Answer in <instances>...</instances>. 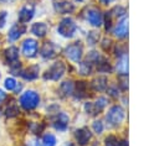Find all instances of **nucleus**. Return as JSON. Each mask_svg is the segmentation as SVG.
<instances>
[{
    "label": "nucleus",
    "mask_w": 159,
    "mask_h": 146,
    "mask_svg": "<svg viewBox=\"0 0 159 146\" xmlns=\"http://www.w3.org/2000/svg\"><path fill=\"white\" fill-rule=\"evenodd\" d=\"M19 103H20V105H21V108L24 110H27V111L29 110H34L40 104V94L36 90L27 89L20 95Z\"/></svg>",
    "instance_id": "1"
},
{
    "label": "nucleus",
    "mask_w": 159,
    "mask_h": 146,
    "mask_svg": "<svg viewBox=\"0 0 159 146\" xmlns=\"http://www.w3.org/2000/svg\"><path fill=\"white\" fill-rule=\"evenodd\" d=\"M76 31H77V25L71 17H63L57 25V32L62 37L71 38L75 36Z\"/></svg>",
    "instance_id": "2"
},
{
    "label": "nucleus",
    "mask_w": 159,
    "mask_h": 146,
    "mask_svg": "<svg viewBox=\"0 0 159 146\" xmlns=\"http://www.w3.org/2000/svg\"><path fill=\"white\" fill-rule=\"evenodd\" d=\"M65 72H66L65 63L61 61H57L46 69V72L43 73V79L45 80H58L63 77Z\"/></svg>",
    "instance_id": "3"
},
{
    "label": "nucleus",
    "mask_w": 159,
    "mask_h": 146,
    "mask_svg": "<svg viewBox=\"0 0 159 146\" xmlns=\"http://www.w3.org/2000/svg\"><path fill=\"white\" fill-rule=\"evenodd\" d=\"M125 111L120 105H113L109 108L108 113L106 114V119L111 126H119L124 120Z\"/></svg>",
    "instance_id": "4"
},
{
    "label": "nucleus",
    "mask_w": 159,
    "mask_h": 146,
    "mask_svg": "<svg viewBox=\"0 0 159 146\" xmlns=\"http://www.w3.org/2000/svg\"><path fill=\"white\" fill-rule=\"evenodd\" d=\"M65 56L70 61H72L75 63H80L82 59V56H83V47H82L81 42H73V43L68 45L65 48Z\"/></svg>",
    "instance_id": "5"
},
{
    "label": "nucleus",
    "mask_w": 159,
    "mask_h": 146,
    "mask_svg": "<svg viewBox=\"0 0 159 146\" xmlns=\"http://www.w3.org/2000/svg\"><path fill=\"white\" fill-rule=\"evenodd\" d=\"M39 51V43L35 38H26L22 42V53L26 58H34L36 57Z\"/></svg>",
    "instance_id": "6"
},
{
    "label": "nucleus",
    "mask_w": 159,
    "mask_h": 146,
    "mask_svg": "<svg viewBox=\"0 0 159 146\" xmlns=\"http://www.w3.org/2000/svg\"><path fill=\"white\" fill-rule=\"evenodd\" d=\"M35 15V6L31 5V4H27V5H24L20 10H19V14H17V20L20 24L25 25L27 24L29 21L32 20Z\"/></svg>",
    "instance_id": "7"
},
{
    "label": "nucleus",
    "mask_w": 159,
    "mask_h": 146,
    "mask_svg": "<svg viewBox=\"0 0 159 146\" xmlns=\"http://www.w3.org/2000/svg\"><path fill=\"white\" fill-rule=\"evenodd\" d=\"M52 126L58 130V131H65L67 127H68V122H70V116L61 111V113H57L52 119Z\"/></svg>",
    "instance_id": "8"
},
{
    "label": "nucleus",
    "mask_w": 159,
    "mask_h": 146,
    "mask_svg": "<svg viewBox=\"0 0 159 146\" xmlns=\"http://www.w3.org/2000/svg\"><path fill=\"white\" fill-rule=\"evenodd\" d=\"M75 139L80 146H86L92 139V132L88 127H81L75 131Z\"/></svg>",
    "instance_id": "9"
},
{
    "label": "nucleus",
    "mask_w": 159,
    "mask_h": 146,
    "mask_svg": "<svg viewBox=\"0 0 159 146\" xmlns=\"http://www.w3.org/2000/svg\"><path fill=\"white\" fill-rule=\"evenodd\" d=\"M87 21L89 22V25H92L94 27H99L103 24V16L98 9L91 7L87 11Z\"/></svg>",
    "instance_id": "10"
},
{
    "label": "nucleus",
    "mask_w": 159,
    "mask_h": 146,
    "mask_svg": "<svg viewBox=\"0 0 159 146\" xmlns=\"http://www.w3.org/2000/svg\"><path fill=\"white\" fill-rule=\"evenodd\" d=\"M56 52H57V47L55 46V43L51 42V41H47L42 45L40 54L45 59H52L53 57H56V54H57Z\"/></svg>",
    "instance_id": "11"
},
{
    "label": "nucleus",
    "mask_w": 159,
    "mask_h": 146,
    "mask_svg": "<svg viewBox=\"0 0 159 146\" xmlns=\"http://www.w3.org/2000/svg\"><path fill=\"white\" fill-rule=\"evenodd\" d=\"M113 33H114V36L116 37H118V38H125L127 36H128V20H127V17L124 16V17H122L119 21H118V24L116 25V27H114V30H113Z\"/></svg>",
    "instance_id": "12"
},
{
    "label": "nucleus",
    "mask_w": 159,
    "mask_h": 146,
    "mask_svg": "<svg viewBox=\"0 0 159 146\" xmlns=\"http://www.w3.org/2000/svg\"><path fill=\"white\" fill-rule=\"evenodd\" d=\"M25 32H26L25 25H22V24H16V25L11 26V28L9 30V32H7V38H9L10 42H14V41L19 40Z\"/></svg>",
    "instance_id": "13"
},
{
    "label": "nucleus",
    "mask_w": 159,
    "mask_h": 146,
    "mask_svg": "<svg viewBox=\"0 0 159 146\" xmlns=\"http://www.w3.org/2000/svg\"><path fill=\"white\" fill-rule=\"evenodd\" d=\"M39 73H40V67L37 64H32V66H29L26 69L21 71V77L25 79V80H35L39 78Z\"/></svg>",
    "instance_id": "14"
},
{
    "label": "nucleus",
    "mask_w": 159,
    "mask_h": 146,
    "mask_svg": "<svg viewBox=\"0 0 159 146\" xmlns=\"http://www.w3.org/2000/svg\"><path fill=\"white\" fill-rule=\"evenodd\" d=\"M55 11L58 14H71L75 11V5L67 0H61L53 4Z\"/></svg>",
    "instance_id": "15"
},
{
    "label": "nucleus",
    "mask_w": 159,
    "mask_h": 146,
    "mask_svg": "<svg viewBox=\"0 0 159 146\" xmlns=\"http://www.w3.org/2000/svg\"><path fill=\"white\" fill-rule=\"evenodd\" d=\"M31 33L39 38H42L47 35V31H48V26L45 24V22H35L32 24L31 28H30Z\"/></svg>",
    "instance_id": "16"
},
{
    "label": "nucleus",
    "mask_w": 159,
    "mask_h": 146,
    "mask_svg": "<svg viewBox=\"0 0 159 146\" xmlns=\"http://www.w3.org/2000/svg\"><path fill=\"white\" fill-rule=\"evenodd\" d=\"M4 58L7 64H11V63L19 61V48L15 46H9L4 51Z\"/></svg>",
    "instance_id": "17"
},
{
    "label": "nucleus",
    "mask_w": 159,
    "mask_h": 146,
    "mask_svg": "<svg viewBox=\"0 0 159 146\" xmlns=\"http://www.w3.org/2000/svg\"><path fill=\"white\" fill-rule=\"evenodd\" d=\"M91 87L96 90V92H103L107 89L108 87V79L106 77H97L91 82Z\"/></svg>",
    "instance_id": "18"
},
{
    "label": "nucleus",
    "mask_w": 159,
    "mask_h": 146,
    "mask_svg": "<svg viewBox=\"0 0 159 146\" xmlns=\"http://www.w3.org/2000/svg\"><path fill=\"white\" fill-rule=\"evenodd\" d=\"M73 92H75V84H73V82L71 79L63 80L61 83V85H60V93H61L62 97H70V95L73 94Z\"/></svg>",
    "instance_id": "19"
},
{
    "label": "nucleus",
    "mask_w": 159,
    "mask_h": 146,
    "mask_svg": "<svg viewBox=\"0 0 159 146\" xmlns=\"http://www.w3.org/2000/svg\"><path fill=\"white\" fill-rule=\"evenodd\" d=\"M116 69H117V73L119 75H127L128 74V57H127V54H124L123 57L119 58V61L116 66Z\"/></svg>",
    "instance_id": "20"
},
{
    "label": "nucleus",
    "mask_w": 159,
    "mask_h": 146,
    "mask_svg": "<svg viewBox=\"0 0 159 146\" xmlns=\"http://www.w3.org/2000/svg\"><path fill=\"white\" fill-rule=\"evenodd\" d=\"M78 71L82 75H88L92 73L93 71V64L87 59V61H83V62H80V66H78Z\"/></svg>",
    "instance_id": "21"
},
{
    "label": "nucleus",
    "mask_w": 159,
    "mask_h": 146,
    "mask_svg": "<svg viewBox=\"0 0 159 146\" xmlns=\"http://www.w3.org/2000/svg\"><path fill=\"white\" fill-rule=\"evenodd\" d=\"M75 89H76V98L81 99V98L86 97V93H87V83L86 82H77L76 85H75Z\"/></svg>",
    "instance_id": "22"
},
{
    "label": "nucleus",
    "mask_w": 159,
    "mask_h": 146,
    "mask_svg": "<svg viewBox=\"0 0 159 146\" xmlns=\"http://www.w3.org/2000/svg\"><path fill=\"white\" fill-rule=\"evenodd\" d=\"M97 69H98V72H102V73H111L112 72V66L107 59L103 58L97 63Z\"/></svg>",
    "instance_id": "23"
},
{
    "label": "nucleus",
    "mask_w": 159,
    "mask_h": 146,
    "mask_svg": "<svg viewBox=\"0 0 159 146\" xmlns=\"http://www.w3.org/2000/svg\"><path fill=\"white\" fill-rule=\"evenodd\" d=\"M107 103H108V100H107V98H106V97H98V98L96 99V101L93 103L96 111L99 114V113H101V111L107 106Z\"/></svg>",
    "instance_id": "24"
},
{
    "label": "nucleus",
    "mask_w": 159,
    "mask_h": 146,
    "mask_svg": "<svg viewBox=\"0 0 159 146\" xmlns=\"http://www.w3.org/2000/svg\"><path fill=\"white\" fill-rule=\"evenodd\" d=\"M56 136L53 134H45L42 137V146H56Z\"/></svg>",
    "instance_id": "25"
},
{
    "label": "nucleus",
    "mask_w": 159,
    "mask_h": 146,
    "mask_svg": "<svg viewBox=\"0 0 159 146\" xmlns=\"http://www.w3.org/2000/svg\"><path fill=\"white\" fill-rule=\"evenodd\" d=\"M109 12L113 17H124L125 16V7H123L120 5H117V6L112 7L109 10Z\"/></svg>",
    "instance_id": "26"
},
{
    "label": "nucleus",
    "mask_w": 159,
    "mask_h": 146,
    "mask_svg": "<svg viewBox=\"0 0 159 146\" xmlns=\"http://www.w3.org/2000/svg\"><path fill=\"white\" fill-rule=\"evenodd\" d=\"M19 113H20L19 106H17V105H14V104L9 105V106L5 109V115H6L7 118H15V116L19 115Z\"/></svg>",
    "instance_id": "27"
},
{
    "label": "nucleus",
    "mask_w": 159,
    "mask_h": 146,
    "mask_svg": "<svg viewBox=\"0 0 159 146\" xmlns=\"http://www.w3.org/2000/svg\"><path fill=\"white\" fill-rule=\"evenodd\" d=\"M16 85H17V82H16V79H15L14 77H7V78H5V80H4V87H5V89H7V90H15Z\"/></svg>",
    "instance_id": "28"
},
{
    "label": "nucleus",
    "mask_w": 159,
    "mask_h": 146,
    "mask_svg": "<svg viewBox=\"0 0 159 146\" xmlns=\"http://www.w3.org/2000/svg\"><path fill=\"white\" fill-rule=\"evenodd\" d=\"M29 129L32 134H41L42 130L45 129V125L42 122H31L29 125Z\"/></svg>",
    "instance_id": "29"
},
{
    "label": "nucleus",
    "mask_w": 159,
    "mask_h": 146,
    "mask_svg": "<svg viewBox=\"0 0 159 146\" xmlns=\"http://www.w3.org/2000/svg\"><path fill=\"white\" fill-rule=\"evenodd\" d=\"M9 68H10V73H12L14 75H20L21 74V71L22 69H21V63L19 61L9 64Z\"/></svg>",
    "instance_id": "30"
},
{
    "label": "nucleus",
    "mask_w": 159,
    "mask_h": 146,
    "mask_svg": "<svg viewBox=\"0 0 159 146\" xmlns=\"http://www.w3.org/2000/svg\"><path fill=\"white\" fill-rule=\"evenodd\" d=\"M98 40H99V32L97 31H91L87 36V42L89 45H96L98 43Z\"/></svg>",
    "instance_id": "31"
},
{
    "label": "nucleus",
    "mask_w": 159,
    "mask_h": 146,
    "mask_svg": "<svg viewBox=\"0 0 159 146\" xmlns=\"http://www.w3.org/2000/svg\"><path fill=\"white\" fill-rule=\"evenodd\" d=\"M92 129L96 134H102L103 130H104V125H103V121L102 120H94L93 124H92Z\"/></svg>",
    "instance_id": "32"
},
{
    "label": "nucleus",
    "mask_w": 159,
    "mask_h": 146,
    "mask_svg": "<svg viewBox=\"0 0 159 146\" xmlns=\"http://www.w3.org/2000/svg\"><path fill=\"white\" fill-rule=\"evenodd\" d=\"M118 139L114 135H108L104 139V146H118Z\"/></svg>",
    "instance_id": "33"
},
{
    "label": "nucleus",
    "mask_w": 159,
    "mask_h": 146,
    "mask_svg": "<svg viewBox=\"0 0 159 146\" xmlns=\"http://www.w3.org/2000/svg\"><path fill=\"white\" fill-rule=\"evenodd\" d=\"M118 87L122 90H127V88H128V78H127V75H119V78H118Z\"/></svg>",
    "instance_id": "34"
},
{
    "label": "nucleus",
    "mask_w": 159,
    "mask_h": 146,
    "mask_svg": "<svg viewBox=\"0 0 159 146\" xmlns=\"http://www.w3.org/2000/svg\"><path fill=\"white\" fill-rule=\"evenodd\" d=\"M84 110H86V113H87V114H89V115H92V116L98 115V113H97V111H96V109H94L93 103H91V101H87V103L84 104Z\"/></svg>",
    "instance_id": "35"
},
{
    "label": "nucleus",
    "mask_w": 159,
    "mask_h": 146,
    "mask_svg": "<svg viewBox=\"0 0 159 146\" xmlns=\"http://www.w3.org/2000/svg\"><path fill=\"white\" fill-rule=\"evenodd\" d=\"M114 53L117 57H123L125 53H127V47L124 45H117L116 46V49H114Z\"/></svg>",
    "instance_id": "36"
},
{
    "label": "nucleus",
    "mask_w": 159,
    "mask_h": 146,
    "mask_svg": "<svg viewBox=\"0 0 159 146\" xmlns=\"http://www.w3.org/2000/svg\"><path fill=\"white\" fill-rule=\"evenodd\" d=\"M112 20H113V16L111 15V12H106V17H104V24H106V30H111L112 27Z\"/></svg>",
    "instance_id": "37"
},
{
    "label": "nucleus",
    "mask_w": 159,
    "mask_h": 146,
    "mask_svg": "<svg viewBox=\"0 0 159 146\" xmlns=\"http://www.w3.org/2000/svg\"><path fill=\"white\" fill-rule=\"evenodd\" d=\"M6 20H7V11L1 10V11H0V28H2V27L5 26Z\"/></svg>",
    "instance_id": "38"
},
{
    "label": "nucleus",
    "mask_w": 159,
    "mask_h": 146,
    "mask_svg": "<svg viewBox=\"0 0 159 146\" xmlns=\"http://www.w3.org/2000/svg\"><path fill=\"white\" fill-rule=\"evenodd\" d=\"M108 94L113 98H118L119 97V93H118V87L117 85H112L108 88Z\"/></svg>",
    "instance_id": "39"
},
{
    "label": "nucleus",
    "mask_w": 159,
    "mask_h": 146,
    "mask_svg": "<svg viewBox=\"0 0 159 146\" xmlns=\"http://www.w3.org/2000/svg\"><path fill=\"white\" fill-rule=\"evenodd\" d=\"M101 46H102V48H103L104 51H108V49L112 47V40H111V38H104V40L102 41Z\"/></svg>",
    "instance_id": "40"
},
{
    "label": "nucleus",
    "mask_w": 159,
    "mask_h": 146,
    "mask_svg": "<svg viewBox=\"0 0 159 146\" xmlns=\"http://www.w3.org/2000/svg\"><path fill=\"white\" fill-rule=\"evenodd\" d=\"M26 146H41V144L37 139H29L26 142Z\"/></svg>",
    "instance_id": "41"
},
{
    "label": "nucleus",
    "mask_w": 159,
    "mask_h": 146,
    "mask_svg": "<svg viewBox=\"0 0 159 146\" xmlns=\"http://www.w3.org/2000/svg\"><path fill=\"white\" fill-rule=\"evenodd\" d=\"M6 97H7V95H6V93H5L2 89H0V104L6 99Z\"/></svg>",
    "instance_id": "42"
},
{
    "label": "nucleus",
    "mask_w": 159,
    "mask_h": 146,
    "mask_svg": "<svg viewBox=\"0 0 159 146\" xmlns=\"http://www.w3.org/2000/svg\"><path fill=\"white\" fill-rule=\"evenodd\" d=\"M118 146H128V141L127 140H120L118 142Z\"/></svg>",
    "instance_id": "43"
},
{
    "label": "nucleus",
    "mask_w": 159,
    "mask_h": 146,
    "mask_svg": "<svg viewBox=\"0 0 159 146\" xmlns=\"http://www.w3.org/2000/svg\"><path fill=\"white\" fill-rule=\"evenodd\" d=\"M99 1H101L103 5H108V4H109V2H112L113 0H99Z\"/></svg>",
    "instance_id": "44"
},
{
    "label": "nucleus",
    "mask_w": 159,
    "mask_h": 146,
    "mask_svg": "<svg viewBox=\"0 0 159 146\" xmlns=\"http://www.w3.org/2000/svg\"><path fill=\"white\" fill-rule=\"evenodd\" d=\"M66 146H75V145H73V144H67Z\"/></svg>",
    "instance_id": "45"
},
{
    "label": "nucleus",
    "mask_w": 159,
    "mask_h": 146,
    "mask_svg": "<svg viewBox=\"0 0 159 146\" xmlns=\"http://www.w3.org/2000/svg\"><path fill=\"white\" fill-rule=\"evenodd\" d=\"M75 1H78V2H82V1H84V0H75Z\"/></svg>",
    "instance_id": "46"
},
{
    "label": "nucleus",
    "mask_w": 159,
    "mask_h": 146,
    "mask_svg": "<svg viewBox=\"0 0 159 146\" xmlns=\"http://www.w3.org/2000/svg\"><path fill=\"white\" fill-rule=\"evenodd\" d=\"M2 1H10V0H2Z\"/></svg>",
    "instance_id": "47"
}]
</instances>
